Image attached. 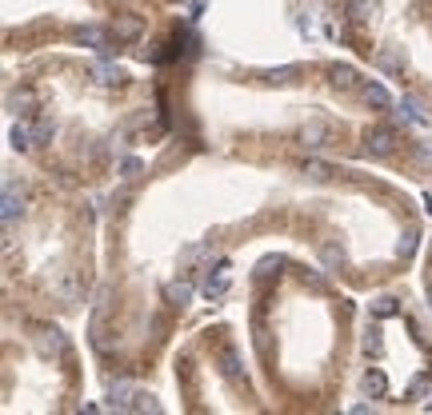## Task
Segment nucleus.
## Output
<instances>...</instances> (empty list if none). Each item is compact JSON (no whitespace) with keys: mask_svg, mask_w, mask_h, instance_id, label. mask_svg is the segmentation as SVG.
Segmentation results:
<instances>
[{"mask_svg":"<svg viewBox=\"0 0 432 415\" xmlns=\"http://www.w3.org/2000/svg\"><path fill=\"white\" fill-rule=\"evenodd\" d=\"M424 208L400 176L316 156L248 160L168 136L104 192V264L85 343L104 383H152L192 307L260 240L300 244L352 292L416 272Z\"/></svg>","mask_w":432,"mask_h":415,"instance_id":"1","label":"nucleus"},{"mask_svg":"<svg viewBox=\"0 0 432 415\" xmlns=\"http://www.w3.org/2000/svg\"><path fill=\"white\" fill-rule=\"evenodd\" d=\"M173 132L248 160L316 156L432 184V132L372 64L316 52L276 64L197 56L164 68Z\"/></svg>","mask_w":432,"mask_h":415,"instance_id":"2","label":"nucleus"},{"mask_svg":"<svg viewBox=\"0 0 432 415\" xmlns=\"http://www.w3.org/2000/svg\"><path fill=\"white\" fill-rule=\"evenodd\" d=\"M173 136L164 68L49 49L4 60V152L80 192H109Z\"/></svg>","mask_w":432,"mask_h":415,"instance_id":"3","label":"nucleus"},{"mask_svg":"<svg viewBox=\"0 0 432 415\" xmlns=\"http://www.w3.org/2000/svg\"><path fill=\"white\" fill-rule=\"evenodd\" d=\"M240 328L276 415L348 407L360 340V292L300 244L260 248L240 272Z\"/></svg>","mask_w":432,"mask_h":415,"instance_id":"4","label":"nucleus"},{"mask_svg":"<svg viewBox=\"0 0 432 415\" xmlns=\"http://www.w3.org/2000/svg\"><path fill=\"white\" fill-rule=\"evenodd\" d=\"M104 264V208L4 152V272L0 300L80 324Z\"/></svg>","mask_w":432,"mask_h":415,"instance_id":"5","label":"nucleus"},{"mask_svg":"<svg viewBox=\"0 0 432 415\" xmlns=\"http://www.w3.org/2000/svg\"><path fill=\"white\" fill-rule=\"evenodd\" d=\"M4 60L49 49L109 52L124 60L173 68L185 60V25L136 0H0Z\"/></svg>","mask_w":432,"mask_h":415,"instance_id":"6","label":"nucleus"},{"mask_svg":"<svg viewBox=\"0 0 432 415\" xmlns=\"http://www.w3.org/2000/svg\"><path fill=\"white\" fill-rule=\"evenodd\" d=\"M352 411H432V307L416 283L393 280L360 300Z\"/></svg>","mask_w":432,"mask_h":415,"instance_id":"7","label":"nucleus"},{"mask_svg":"<svg viewBox=\"0 0 432 415\" xmlns=\"http://www.w3.org/2000/svg\"><path fill=\"white\" fill-rule=\"evenodd\" d=\"M88 359L73 324L0 300V407L4 415H73L88 400Z\"/></svg>","mask_w":432,"mask_h":415,"instance_id":"8","label":"nucleus"},{"mask_svg":"<svg viewBox=\"0 0 432 415\" xmlns=\"http://www.w3.org/2000/svg\"><path fill=\"white\" fill-rule=\"evenodd\" d=\"M168 383L173 407L185 415H276L233 316H204L180 331L168 355Z\"/></svg>","mask_w":432,"mask_h":415,"instance_id":"9","label":"nucleus"},{"mask_svg":"<svg viewBox=\"0 0 432 415\" xmlns=\"http://www.w3.org/2000/svg\"><path fill=\"white\" fill-rule=\"evenodd\" d=\"M372 68L432 128V0H420L405 20L384 32Z\"/></svg>","mask_w":432,"mask_h":415,"instance_id":"10","label":"nucleus"},{"mask_svg":"<svg viewBox=\"0 0 432 415\" xmlns=\"http://www.w3.org/2000/svg\"><path fill=\"white\" fill-rule=\"evenodd\" d=\"M420 0H336V32H340V52L372 64L381 49L384 32L405 20Z\"/></svg>","mask_w":432,"mask_h":415,"instance_id":"11","label":"nucleus"},{"mask_svg":"<svg viewBox=\"0 0 432 415\" xmlns=\"http://www.w3.org/2000/svg\"><path fill=\"white\" fill-rule=\"evenodd\" d=\"M416 288H420V295H424L428 307H432V232L424 236L420 256H416Z\"/></svg>","mask_w":432,"mask_h":415,"instance_id":"12","label":"nucleus"},{"mask_svg":"<svg viewBox=\"0 0 432 415\" xmlns=\"http://www.w3.org/2000/svg\"><path fill=\"white\" fill-rule=\"evenodd\" d=\"M136 4H144V8H152V13H180V8L192 4V0H136Z\"/></svg>","mask_w":432,"mask_h":415,"instance_id":"13","label":"nucleus"}]
</instances>
